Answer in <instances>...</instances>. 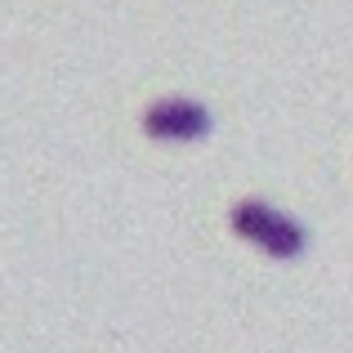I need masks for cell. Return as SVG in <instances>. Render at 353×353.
<instances>
[{
  "instance_id": "cell-1",
  "label": "cell",
  "mask_w": 353,
  "mask_h": 353,
  "mask_svg": "<svg viewBox=\"0 0 353 353\" xmlns=\"http://www.w3.org/2000/svg\"><path fill=\"white\" fill-rule=\"evenodd\" d=\"M228 224H233V233L241 241L259 246L268 259H300L304 255V228L291 215L273 210L268 201H250V197L237 201L228 210Z\"/></svg>"
},
{
  "instance_id": "cell-2",
  "label": "cell",
  "mask_w": 353,
  "mask_h": 353,
  "mask_svg": "<svg viewBox=\"0 0 353 353\" xmlns=\"http://www.w3.org/2000/svg\"><path fill=\"white\" fill-rule=\"evenodd\" d=\"M143 130L161 143H197L210 134V112L197 99H157L143 108Z\"/></svg>"
}]
</instances>
